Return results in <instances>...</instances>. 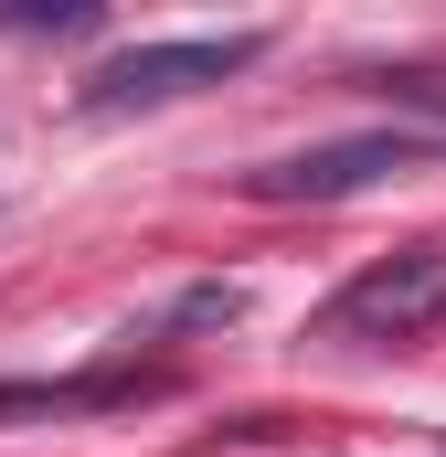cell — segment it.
I'll return each instance as SVG.
<instances>
[{"instance_id": "cell-1", "label": "cell", "mask_w": 446, "mask_h": 457, "mask_svg": "<svg viewBox=\"0 0 446 457\" xmlns=\"http://www.w3.org/2000/svg\"><path fill=\"white\" fill-rule=\"evenodd\" d=\"M436 320H446V245H393L319 309V341L372 351V341H425Z\"/></svg>"}, {"instance_id": "cell-2", "label": "cell", "mask_w": 446, "mask_h": 457, "mask_svg": "<svg viewBox=\"0 0 446 457\" xmlns=\"http://www.w3.org/2000/svg\"><path fill=\"white\" fill-rule=\"evenodd\" d=\"M266 43L255 32H192V43H128L107 54L96 75H86V107L117 117V107H170V96H192V86H223V75H244Z\"/></svg>"}, {"instance_id": "cell-3", "label": "cell", "mask_w": 446, "mask_h": 457, "mask_svg": "<svg viewBox=\"0 0 446 457\" xmlns=\"http://www.w3.org/2000/svg\"><path fill=\"white\" fill-rule=\"evenodd\" d=\"M415 149H425L415 128H361V138H319V149H287V160L244 170V192L255 203H351L383 170H415Z\"/></svg>"}, {"instance_id": "cell-4", "label": "cell", "mask_w": 446, "mask_h": 457, "mask_svg": "<svg viewBox=\"0 0 446 457\" xmlns=\"http://www.w3.org/2000/svg\"><path fill=\"white\" fill-rule=\"evenodd\" d=\"M234 330V320H244V287H192V298H181V309H170V330Z\"/></svg>"}]
</instances>
